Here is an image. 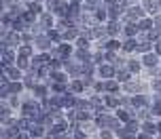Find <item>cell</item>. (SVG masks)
<instances>
[{
    "label": "cell",
    "instance_id": "6da1fadb",
    "mask_svg": "<svg viewBox=\"0 0 161 139\" xmlns=\"http://www.w3.org/2000/svg\"><path fill=\"white\" fill-rule=\"evenodd\" d=\"M100 74L108 78V76H113V74H114V70H113V67H108V66H102V67H100Z\"/></svg>",
    "mask_w": 161,
    "mask_h": 139
},
{
    "label": "cell",
    "instance_id": "7a4b0ae2",
    "mask_svg": "<svg viewBox=\"0 0 161 139\" xmlns=\"http://www.w3.org/2000/svg\"><path fill=\"white\" fill-rule=\"evenodd\" d=\"M104 89H106V91H117V84H114V82H106Z\"/></svg>",
    "mask_w": 161,
    "mask_h": 139
},
{
    "label": "cell",
    "instance_id": "3957f363",
    "mask_svg": "<svg viewBox=\"0 0 161 139\" xmlns=\"http://www.w3.org/2000/svg\"><path fill=\"white\" fill-rule=\"evenodd\" d=\"M142 103H146L144 97H134V106H142Z\"/></svg>",
    "mask_w": 161,
    "mask_h": 139
},
{
    "label": "cell",
    "instance_id": "277c9868",
    "mask_svg": "<svg viewBox=\"0 0 161 139\" xmlns=\"http://www.w3.org/2000/svg\"><path fill=\"white\" fill-rule=\"evenodd\" d=\"M72 91H76V93L83 91V84H80V82H72Z\"/></svg>",
    "mask_w": 161,
    "mask_h": 139
},
{
    "label": "cell",
    "instance_id": "5b68a950",
    "mask_svg": "<svg viewBox=\"0 0 161 139\" xmlns=\"http://www.w3.org/2000/svg\"><path fill=\"white\" fill-rule=\"evenodd\" d=\"M19 89H21V84H17V82H13V84H11V91H15V93H17Z\"/></svg>",
    "mask_w": 161,
    "mask_h": 139
},
{
    "label": "cell",
    "instance_id": "8992f818",
    "mask_svg": "<svg viewBox=\"0 0 161 139\" xmlns=\"http://www.w3.org/2000/svg\"><path fill=\"white\" fill-rule=\"evenodd\" d=\"M59 51H62V55H64V57H66V55H68V53H70V49H68L66 44H64V47H62V49H59Z\"/></svg>",
    "mask_w": 161,
    "mask_h": 139
},
{
    "label": "cell",
    "instance_id": "52a82bcc",
    "mask_svg": "<svg viewBox=\"0 0 161 139\" xmlns=\"http://www.w3.org/2000/svg\"><path fill=\"white\" fill-rule=\"evenodd\" d=\"M136 32V27H134V25H129V27H125V34H134Z\"/></svg>",
    "mask_w": 161,
    "mask_h": 139
},
{
    "label": "cell",
    "instance_id": "ba28073f",
    "mask_svg": "<svg viewBox=\"0 0 161 139\" xmlns=\"http://www.w3.org/2000/svg\"><path fill=\"white\" fill-rule=\"evenodd\" d=\"M11 76H13V78H19V72H17L15 67H11Z\"/></svg>",
    "mask_w": 161,
    "mask_h": 139
},
{
    "label": "cell",
    "instance_id": "9c48e42d",
    "mask_svg": "<svg viewBox=\"0 0 161 139\" xmlns=\"http://www.w3.org/2000/svg\"><path fill=\"white\" fill-rule=\"evenodd\" d=\"M155 114H161V106H155Z\"/></svg>",
    "mask_w": 161,
    "mask_h": 139
},
{
    "label": "cell",
    "instance_id": "30bf717a",
    "mask_svg": "<svg viewBox=\"0 0 161 139\" xmlns=\"http://www.w3.org/2000/svg\"><path fill=\"white\" fill-rule=\"evenodd\" d=\"M21 139H30V137H28V133H24V135H21Z\"/></svg>",
    "mask_w": 161,
    "mask_h": 139
},
{
    "label": "cell",
    "instance_id": "8fae6325",
    "mask_svg": "<svg viewBox=\"0 0 161 139\" xmlns=\"http://www.w3.org/2000/svg\"><path fill=\"white\" fill-rule=\"evenodd\" d=\"M140 139H151V137H148V135H142V137H140Z\"/></svg>",
    "mask_w": 161,
    "mask_h": 139
},
{
    "label": "cell",
    "instance_id": "7c38bea8",
    "mask_svg": "<svg viewBox=\"0 0 161 139\" xmlns=\"http://www.w3.org/2000/svg\"><path fill=\"white\" fill-rule=\"evenodd\" d=\"M125 139H134V137H131V135H125Z\"/></svg>",
    "mask_w": 161,
    "mask_h": 139
},
{
    "label": "cell",
    "instance_id": "4fadbf2b",
    "mask_svg": "<svg viewBox=\"0 0 161 139\" xmlns=\"http://www.w3.org/2000/svg\"><path fill=\"white\" fill-rule=\"evenodd\" d=\"M159 4H161V2H159Z\"/></svg>",
    "mask_w": 161,
    "mask_h": 139
}]
</instances>
